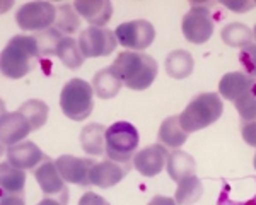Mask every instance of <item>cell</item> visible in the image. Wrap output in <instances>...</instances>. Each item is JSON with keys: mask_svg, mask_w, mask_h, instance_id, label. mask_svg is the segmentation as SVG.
I'll return each mask as SVG.
<instances>
[{"mask_svg": "<svg viewBox=\"0 0 256 205\" xmlns=\"http://www.w3.org/2000/svg\"><path fill=\"white\" fill-rule=\"evenodd\" d=\"M110 67L120 77L123 86L134 91L150 88L159 70L158 62L142 52H122Z\"/></svg>", "mask_w": 256, "mask_h": 205, "instance_id": "1", "label": "cell"}, {"mask_svg": "<svg viewBox=\"0 0 256 205\" xmlns=\"http://www.w3.org/2000/svg\"><path fill=\"white\" fill-rule=\"evenodd\" d=\"M40 56L41 53L34 36H14L2 52V74L9 79H20L34 68Z\"/></svg>", "mask_w": 256, "mask_h": 205, "instance_id": "2", "label": "cell"}, {"mask_svg": "<svg viewBox=\"0 0 256 205\" xmlns=\"http://www.w3.org/2000/svg\"><path fill=\"white\" fill-rule=\"evenodd\" d=\"M224 112V102L216 92H202L188 102L180 114V123L188 134L207 128L216 123Z\"/></svg>", "mask_w": 256, "mask_h": 205, "instance_id": "3", "label": "cell"}, {"mask_svg": "<svg viewBox=\"0 0 256 205\" xmlns=\"http://www.w3.org/2000/svg\"><path fill=\"white\" fill-rule=\"evenodd\" d=\"M60 106L65 116L82 122L94 110V89L84 79H70L60 94Z\"/></svg>", "mask_w": 256, "mask_h": 205, "instance_id": "4", "label": "cell"}, {"mask_svg": "<svg viewBox=\"0 0 256 205\" xmlns=\"http://www.w3.org/2000/svg\"><path fill=\"white\" fill-rule=\"evenodd\" d=\"M140 137L128 122H116L106 130V156L116 162H134Z\"/></svg>", "mask_w": 256, "mask_h": 205, "instance_id": "5", "label": "cell"}, {"mask_svg": "<svg viewBox=\"0 0 256 205\" xmlns=\"http://www.w3.org/2000/svg\"><path fill=\"white\" fill-rule=\"evenodd\" d=\"M210 7L212 4H192L190 9L183 18L181 28H183V34L190 43L202 44L207 43L214 34V19L210 14Z\"/></svg>", "mask_w": 256, "mask_h": 205, "instance_id": "6", "label": "cell"}, {"mask_svg": "<svg viewBox=\"0 0 256 205\" xmlns=\"http://www.w3.org/2000/svg\"><path fill=\"white\" fill-rule=\"evenodd\" d=\"M56 19V7L50 2H28L16 12V22L26 31H44Z\"/></svg>", "mask_w": 256, "mask_h": 205, "instance_id": "7", "label": "cell"}, {"mask_svg": "<svg viewBox=\"0 0 256 205\" xmlns=\"http://www.w3.org/2000/svg\"><path fill=\"white\" fill-rule=\"evenodd\" d=\"M79 44L86 58H98V56H108L114 52L118 44L114 31L108 28L90 26L80 31Z\"/></svg>", "mask_w": 256, "mask_h": 205, "instance_id": "8", "label": "cell"}, {"mask_svg": "<svg viewBox=\"0 0 256 205\" xmlns=\"http://www.w3.org/2000/svg\"><path fill=\"white\" fill-rule=\"evenodd\" d=\"M34 178L40 184L41 192L46 195V198L58 200L62 205L68 204V188L65 184L67 182L62 178L55 161L44 156L43 162L34 170Z\"/></svg>", "mask_w": 256, "mask_h": 205, "instance_id": "9", "label": "cell"}, {"mask_svg": "<svg viewBox=\"0 0 256 205\" xmlns=\"http://www.w3.org/2000/svg\"><path fill=\"white\" fill-rule=\"evenodd\" d=\"M114 34L122 46L130 48L132 52H142L152 44L156 38V30L148 20L137 19L120 24L114 30Z\"/></svg>", "mask_w": 256, "mask_h": 205, "instance_id": "10", "label": "cell"}, {"mask_svg": "<svg viewBox=\"0 0 256 205\" xmlns=\"http://www.w3.org/2000/svg\"><path fill=\"white\" fill-rule=\"evenodd\" d=\"M217 205H256V178L246 176L234 182L222 180Z\"/></svg>", "mask_w": 256, "mask_h": 205, "instance_id": "11", "label": "cell"}, {"mask_svg": "<svg viewBox=\"0 0 256 205\" xmlns=\"http://www.w3.org/2000/svg\"><path fill=\"white\" fill-rule=\"evenodd\" d=\"M56 168H58L62 178L67 183H74V184H80V186H89L90 180V170L96 162L94 159L89 158H76V156H60L56 159Z\"/></svg>", "mask_w": 256, "mask_h": 205, "instance_id": "12", "label": "cell"}, {"mask_svg": "<svg viewBox=\"0 0 256 205\" xmlns=\"http://www.w3.org/2000/svg\"><path fill=\"white\" fill-rule=\"evenodd\" d=\"M168 156V147L160 146V144H152V146L144 147L142 150H137L134 158V168L142 176L152 178L166 168Z\"/></svg>", "mask_w": 256, "mask_h": 205, "instance_id": "13", "label": "cell"}, {"mask_svg": "<svg viewBox=\"0 0 256 205\" xmlns=\"http://www.w3.org/2000/svg\"><path fill=\"white\" fill-rule=\"evenodd\" d=\"M134 162H116L111 159H104L101 162H96L90 170L89 180L90 184L99 188H111L122 182L128 174Z\"/></svg>", "mask_w": 256, "mask_h": 205, "instance_id": "14", "label": "cell"}, {"mask_svg": "<svg viewBox=\"0 0 256 205\" xmlns=\"http://www.w3.org/2000/svg\"><path fill=\"white\" fill-rule=\"evenodd\" d=\"M218 94L236 102L250 94H256V79L242 72H229L218 82Z\"/></svg>", "mask_w": 256, "mask_h": 205, "instance_id": "15", "label": "cell"}, {"mask_svg": "<svg viewBox=\"0 0 256 205\" xmlns=\"http://www.w3.org/2000/svg\"><path fill=\"white\" fill-rule=\"evenodd\" d=\"M32 132L31 123L20 112H10L2 114V146L4 149L16 146L22 142L24 137H28Z\"/></svg>", "mask_w": 256, "mask_h": 205, "instance_id": "16", "label": "cell"}, {"mask_svg": "<svg viewBox=\"0 0 256 205\" xmlns=\"http://www.w3.org/2000/svg\"><path fill=\"white\" fill-rule=\"evenodd\" d=\"M44 159V154L34 142L24 140L7 149V161L19 170H34Z\"/></svg>", "mask_w": 256, "mask_h": 205, "instance_id": "17", "label": "cell"}, {"mask_svg": "<svg viewBox=\"0 0 256 205\" xmlns=\"http://www.w3.org/2000/svg\"><path fill=\"white\" fill-rule=\"evenodd\" d=\"M74 7L90 26L104 28L113 16V6L110 0H76Z\"/></svg>", "mask_w": 256, "mask_h": 205, "instance_id": "18", "label": "cell"}, {"mask_svg": "<svg viewBox=\"0 0 256 205\" xmlns=\"http://www.w3.org/2000/svg\"><path fill=\"white\" fill-rule=\"evenodd\" d=\"M188 135L190 134L180 123V114H174V116H168L160 123L158 138L160 146L168 147V149H180L188 140Z\"/></svg>", "mask_w": 256, "mask_h": 205, "instance_id": "19", "label": "cell"}, {"mask_svg": "<svg viewBox=\"0 0 256 205\" xmlns=\"http://www.w3.org/2000/svg\"><path fill=\"white\" fill-rule=\"evenodd\" d=\"M166 170H168L169 178L174 180L176 183H180L181 180L195 174L196 164H195V159H193L188 152L180 150V149H174V150H171L168 156Z\"/></svg>", "mask_w": 256, "mask_h": 205, "instance_id": "20", "label": "cell"}, {"mask_svg": "<svg viewBox=\"0 0 256 205\" xmlns=\"http://www.w3.org/2000/svg\"><path fill=\"white\" fill-rule=\"evenodd\" d=\"M106 126L101 123H89L80 132V146L90 156L106 154Z\"/></svg>", "mask_w": 256, "mask_h": 205, "instance_id": "21", "label": "cell"}, {"mask_svg": "<svg viewBox=\"0 0 256 205\" xmlns=\"http://www.w3.org/2000/svg\"><path fill=\"white\" fill-rule=\"evenodd\" d=\"M123 88V82L120 80V77L114 74L111 67H104L96 76L92 77V89L94 94L99 96L101 100H111L120 92V89Z\"/></svg>", "mask_w": 256, "mask_h": 205, "instance_id": "22", "label": "cell"}, {"mask_svg": "<svg viewBox=\"0 0 256 205\" xmlns=\"http://www.w3.org/2000/svg\"><path fill=\"white\" fill-rule=\"evenodd\" d=\"M24 186H26L24 170L12 166L9 161L2 162V166H0V188H2V194L24 195Z\"/></svg>", "mask_w": 256, "mask_h": 205, "instance_id": "23", "label": "cell"}, {"mask_svg": "<svg viewBox=\"0 0 256 205\" xmlns=\"http://www.w3.org/2000/svg\"><path fill=\"white\" fill-rule=\"evenodd\" d=\"M164 67L169 77L172 79H186L188 76H192L195 62H193L192 53L186 50H174L168 55Z\"/></svg>", "mask_w": 256, "mask_h": 205, "instance_id": "24", "label": "cell"}, {"mask_svg": "<svg viewBox=\"0 0 256 205\" xmlns=\"http://www.w3.org/2000/svg\"><path fill=\"white\" fill-rule=\"evenodd\" d=\"M56 56L70 70H77L79 67H82V64L86 60L84 53L80 50L79 40H74L72 36H65L62 40L58 50H56Z\"/></svg>", "mask_w": 256, "mask_h": 205, "instance_id": "25", "label": "cell"}, {"mask_svg": "<svg viewBox=\"0 0 256 205\" xmlns=\"http://www.w3.org/2000/svg\"><path fill=\"white\" fill-rule=\"evenodd\" d=\"M55 28L64 36H70V34H74V32L79 31L80 16H79V12L76 10L74 4H62V6L56 7Z\"/></svg>", "mask_w": 256, "mask_h": 205, "instance_id": "26", "label": "cell"}, {"mask_svg": "<svg viewBox=\"0 0 256 205\" xmlns=\"http://www.w3.org/2000/svg\"><path fill=\"white\" fill-rule=\"evenodd\" d=\"M222 36V41L229 46H234V48H244L248 44L253 43V31L242 22H230L220 32Z\"/></svg>", "mask_w": 256, "mask_h": 205, "instance_id": "27", "label": "cell"}, {"mask_svg": "<svg viewBox=\"0 0 256 205\" xmlns=\"http://www.w3.org/2000/svg\"><path fill=\"white\" fill-rule=\"evenodd\" d=\"M202 194H204V184L193 174L178 183L174 200L178 205H193L202 196Z\"/></svg>", "mask_w": 256, "mask_h": 205, "instance_id": "28", "label": "cell"}, {"mask_svg": "<svg viewBox=\"0 0 256 205\" xmlns=\"http://www.w3.org/2000/svg\"><path fill=\"white\" fill-rule=\"evenodd\" d=\"M18 112H20L31 123L32 130H38L48 120V104L40 100H30L19 106Z\"/></svg>", "mask_w": 256, "mask_h": 205, "instance_id": "29", "label": "cell"}, {"mask_svg": "<svg viewBox=\"0 0 256 205\" xmlns=\"http://www.w3.org/2000/svg\"><path fill=\"white\" fill-rule=\"evenodd\" d=\"M34 38H36V43H38L41 55L50 56V55H56V50H58L62 40H64L65 36L62 34L56 28H48V30H44V31H40Z\"/></svg>", "mask_w": 256, "mask_h": 205, "instance_id": "30", "label": "cell"}, {"mask_svg": "<svg viewBox=\"0 0 256 205\" xmlns=\"http://www.w3.org/2000/svg\"><path fill=\"white\" fill-rule=\"evenodd\" d=\"M234 104H236V110L239 116H241V123L256 120V94H250V96L241 98Z\"/></svg>", "mask_w": 256, "mask_h": 205, "instance_id": "31", "label": "cell"}, {"mask_svg": "<svg viewBox=\"0 0 256 205\" xmlns=\"http://www.w3.org/2000/svg\"><path fill=\"white\" fill-rule=\"evenodd\" d=\"M239 62H241L248 76L256 79V43H251L242 48L241 53H239Z\"/></svg>", "mask_w": 256, "mask_h": 205, "instance_id": "32", "label": "cell"}, {"mask_svg": "<svg viewBox=\"0 0 256 205\" xmlns=\"http://www.w3.org/2000/svg\"><path fill=\"white\" fill-rule=\"evenodd\" d=\"M241 134H242V138H244V142L248 146L256 147V120L241 123Z\"/></svg>", "mask_w": 256, "mask_h": 205, "instance_id": "33", "label": "cell"}, {"mask_svg": "<svg viewBox=\"0 0 256 205\" xmlns=\"http://www.w3.org/2000/svg\"><path fill=\"white\" fill-rule=\"evenodd\" d=\"M222 6H226L227 9H230L234 12H246V10L253 9L256 4L246 2V0H222Z\"/></svg>", "mask_w": 256, "mask_h": 205, "instance_id": "34", "label": "cell"}, {"mask_svg": "<svg viewBox=\"0 0 256 205\" xmlns=\"http://www.w3.org/2000/svg\"><path fill=\"white\" fill-rule=\"evenodd\" d=\"M79 205H110V204L101 195L92 194V192H86L82 195V198L79 200Z\"/></svg>", "mask_w": 256, "mask_h": 205, "instance_id": "35", "label": "cell"}, {"mask_svg": "<svg viewBox=\"0 0 256 205\" xmlns=\"http://www.w3.org/2000/svg\"><path fill=\"white\" fill-rule=\"evenodd\" d=\"M0 205H26V202H24V195L2 194V200H0Z\"/></svg>", "mask_w": 256, "mask_h": 205, "instance_id": "36", "label": "cell"}, {"mask_svg": "<svg viewBox=\"0 0 256 205\" xmlns=\"http://www.w3.org/2000/svg\"><path fill=\"white\" fill-rule=\"evenodd\" d=\"M148 205H178L174 198H169V196L158 195L148 202Z\"/></svg>", "mask_w": 256, "mask_h": 205, "instance_id": "37", "label": "cell"}, {"mask_svg": "<svg viewBox=\"0 0 256 205\" xmlns=\"http://www.w3.org/2000/svg\"><path fill=\"white\" fill-rule=\"evenodd\" d=\"M38 205H62V204L58 202V200H55V198H46V196H44V198L41 200Z\"/></svg>", "mask_w": 256, "mask_h": 205, "instance_id": "38", "label": "cell"}, {"mask_svg": "<svg viewBox=\"0 0 256 205\" xmlns=\"http://www.w3.org/2000/svg\"><path fill=\"white\" fill-rule=\"evenodd\" d=\"M253 164H254V168H256V154H254V159H253Z\"/></svg>", "mask_w": 256, "mask_h": 205, "instance_id": "39", "label": "cell"}, {"mask_svg": "<svg viewBox=\"0 0 256 205\" xmlns=\"http://www.w3.org/2000/svg\"><path fill=\"white\" fill-rule=\"evenodd\" d=\"M253 36H254V38H256V26H254V31H253Z\"/></svg>", "mask_w": 256, "mask_h": 205, "instance_id": "40", "label": "cell"}, {"mask_svg": "<svg viewBox=\"0 0 256 205\" xmlns=\"http://www.w3.org/2000/svg\"><path fill=\"white\" fill-rule=\"evenodd\" d=\"M254 4H256V2H254Z\"/></svg>", "mask_w": 256, "mask_h": 205, "instance_id": "41", "label": "cell"}]
</instances>
